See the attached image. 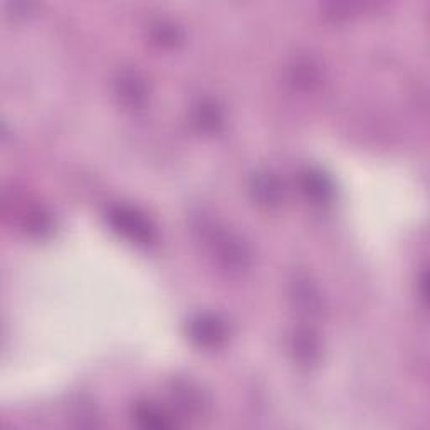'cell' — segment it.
Instances as JSON below:
<instances>
[{
	"label": "cell",
	"instance_id": "1",
	"mask_svg": "<svg viewBox=\"0 0 430 430\" xmlns=\"http://www.w3.org/2000/svg\"><path fill=\"white\" fill-rule=\"evenodd\" d=\"M113 217H115L118 222H120V226L123 227V230L131 232L133 237L148 239V241H150V229H148L143 219H136L133 214H125L123 211L115 212Z\"/></svg>",
	"mask_w": 430,
	"mask_h": 430
}]
</instances>
